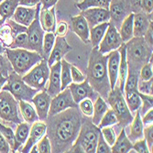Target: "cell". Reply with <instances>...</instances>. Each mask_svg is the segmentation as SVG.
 Wrapping results in <instances>:
<instances>
[{"instance_id": "cell-1", "label": "cell", "mask_w": 153, "mask_h": 153, "mask_svg": "<svg viewBox=\"0 0 153 153\" xmlns=\"http://www.w3.org/2000/svg\"><path fill=\"white\" fill-rule=\"evenodd\" d=\"M82 118L79 107H71L48 117L45 121L46 134L51 142V152H69L80 132Z\"/></svg>"}, {"instance_id": "cell-2", "label": "cell", "mask_w": 153, "mask_h": 153, "mask_svg": "<svg viewBox=\"0 0 153 153\" xmlns=\"http://www.w3.org/2000/svg\"><path fill=\"white\" fill-rule=\"evenodd\" d=\"M107 59L108 55L102 54L98 51V47L93 48L88 61L85 77L93 89L105 100H106L111 91L107 74Z\"/></svg>"}, {"instance_id": "cell-3", "label": "cell", "mask_w": 153, "mask_h": 153, "mask_svg": "<svg viewBox=\"0 0 153 153\" xmlns=\"http://www.w3.org/2000/svg\"><path fill=\"white\" fill-rule=\"evenodd\" d=\"M100 132L101 129L93 124L91 118L85 117L82 118L80 132L69 152L94 153Z\"/></svg>"}, {"instance_id": "cell-4", "label": "cell", "mask_w": 153, "mask_h": 153, "mask_svg": "<svg viewBox=\"0 0 153 153\" xmlns=\"http://www.w3.org/2000/svg\"><path fill=\"white\" fill-rule=\"evenodd\" d=\"M125 46L128 68L140 71L144 64L149 62L152 48L148 45L143 37H133L125 43Z\"/></svg>"}, {"instance_id": "cell-5", "label": "cell", "mask_w": 153, "mask_h": 153, "mask_svg": "<svg viewBox=\"0 0 153 153\" xmlns=\"http://www.w3.org/2000/svg\"><path fill=\"white\" fill-rule=\"evenodd\" d=\"M5 53L12 65L13 71L21 76L43 60L39 53L26 49L5 48Z\"/></svg>"}, {"instance_id": "cell-6", "label": "cell", "mask_w": 153, "mask_h": 153, "mask_svg": "<svg viewBox=\"0 0 153 153\" xmlns=\"http://www.w3.org/2000/svg\"><path fill=\"white\" fill-rule=\"evenodd\" d=\"M106 103L114 111L117 118V124L121 128H125L131 124L134 116L127 105L124 94L120 91L117 85L111 90L106 98Z\"/></svg>"}, {"instance_id": "cell-7", "label": "cell", "mask_w": 153, "mask_h": 153, "mask_svg": "<svg viewBox=\"0 0 153 153\" xmlns=\"http://www.w3.org/2000/svg\"><path fill=\"white\" fill-rule=\"evenodd\" d=\"M0 122L16 126L23 122L19 115V101L5 90L0 91Z\"/></svg>"}, {"instance_id": "cell-8", "label": "cell", "mask_w": 153, "mask_h": 153, "mask_svg": "<svg viewBox=\"0 0 153 153\" xmlns=\"http://www.w3.org/2000/svg\"><path fill=\"white\" fill-rule=\"evenodd\" d=\"M2 90L8 91L18 101L31 102L39 90L30 87L22 80V76L16 72L12 71L7 77V81L3 86Z\"/></svg>"}, {"instance_id": "cell-9", "label": "cell", "mask_w": 153, "mask_h": 153, "mask_svg": "<svg viewBox=\"0 0 153 153\" xmlns=\"http://www.w3.org/2000/svg\"><path fill=\"white\" fill-rule=\"evenodd\" d=\"M50 76V66L47 60H41L34 67L22 76V80L32 88L39 91L46 90V85Z\"/></svg>"}, {"instance_id": "cell-10", "label": "cell", "mask_w": 153, "mask_h": 153, "mask_svg": "<svg viewBox=\"0 0 153 153\" xmlns=\"http://www.w3.org/2000/svg\"><path fill=\"white\" fill-rule=\"evenodd\" d=\"M39 10H40V3L36 6V15L34 20L27 27V42L26 50L36 51L42 56V42H43L45 31L41 27V25L39 23Z\"/></svg>"}, {"instance_id": "cell-11", "label": "cell", "mask_w": 153, "mask_h": 153, "mask_svg": "<svg viewBox=\"0 0 153 153\" xmlns=\"http://www.w3.org/2000/svg\"><path fill=\"white\" fill-rule=\"evenodd\" d=\"M108 11L110 15L109 22L113 24L117 30L123 20L132 13L129 0H111Z\"/></svg>"}, {"instance_id": "cell-12", "label": "cell", "mask_w": 153, "mask_h": 153, "mask_svg": "<svg viewBox=\"0 0 153 153\" xmlns=\"http://www.w3.org/2000/svg\"><path fill=\"white\" fill-rule=\"evenodd\" d=\"M71 107H78V105L74 102L69 87H66L64 90L61 91L57 95L51 98L49 116L59 114Z\"/></svg>"}, {"instance_id": "cell-13", "label": "cell", "mask_w": 153, "mask_h": 153, "mask_svg": "<svg viewBox=\"0 0 153 153\" xmlns=\"http://www.w3.org/2000/svg\"><path fill=\"white\" fill-rule=\"evenodd\" d=\"M123 40L120 37L118 30L116 29V27L109 22V26L107 30L99 43L98 51L102 54H108L110 51L117 50L122 44Z\"/></svg>"}, {"instance_id": "cell-14", "label": "cell", "mask_w": 153, "mask_h": 153, "mask_svg": "<svg viewBox=\"0 0 153 153\" xmlns=\"http://www.w3.org/2000/svg\"><path fill=\"white\" fill-rule=\"evenodd\" d=\"M68 87L71 91L74 102L77 105L85 98H90L93 102H94L99 96L98 93L93 89L86 79L82 82H71Z\"/></svg>"}, {"instance_id": "cell-15", "label": "cell", "mask_w": 153, "mask_h": 153, "mask_svg": "<svg viewBox=\"0 0 153 153\" xmlns=\"http://www.w3.org/2000/svg\"><path fill=\"white\" fill-rule=\"evenodd\" d=\"M46 132H47V125L45 121L38 120L34 122L30 127L29 137H27L26 143L24 144V147L20 149L19 152L22 153L30 152L31 148L34 145H36L38 141L40 140L46 135Z\"/></svg>"}, {"instance_id": "cell-16", "label": "cell", "mask_w": 153, "mask_h": 153, "mask_svg": "<svg viewBox=\"0 0 153 153\" xmlns=\"http://www.w3.org/2000/svg\"><path fill=\"white\" fill-rule=\"evenodd\" d=\"M52 97L46 92V90H42L38 92L35 96L32 98L31 102L33 103L36 112L39 117V120L46 121L49 116V110L51 106Z\"/></svg>"}, {"instance_id": "cell-17", "label": "cell", "mask_w": 153, "mask_h": 153, "mask_svg": "<svg viewBox=\"0 0 153 153\" xmlns=\"http://www.w3.org/2000/svg\"><path fill=\"white\" fill-rule=\"evenodd\" d=\"M72 51H73V47L67 42L65 37L56 36L54 46H53V48L50 53V56L47 60L48 65L51 66L55 62H61L65 55Z\"/></svg>"}, {"instance_id": "cell-18", "label": "cell", "mask_w": 153, "mask_h": 153, "mask_svg": "<svg viewBox=\"0 0 153 153\" xmlns=\"http://www.w3.org/2000/svg\"><path fill=\"white\" fill-rule=\"evenodd\" d=\"M81 15L85 19L89 27H93L104 22H109L108 9L101 7H90L81 11Z\"/></svg>"}, {"instance_id": "cell-19", "label": "cell", "mask_w": 153, "mask_h": 153, "mask_svg": "<svg viewBox=\"0 0 153 153\" xmlns=\"http://www.w3.org/2000/svg\"><path fill=\"white\" fill-rule=\"evenodd\" d=\"M46 92L51 96L54 97L61 91V62H55L50 66V76L47 82Z\"/></svg>"}, {"instance_id": "cell-20", "label": "cell", "mask_w": 153, "mask_h": 153, "mask_svg": "<svg viewBox=\"0 0 153 153\" xmlns=\"http://www.w3.org/2000/svg\"><path fill=\"white\" fill-rule=\"evenodd\" d=\"M71 29L82 39L83 43H90V27L85 19L81 14L77 16L71 17Z\"/></svg>"}, {"instance_id": "cell-21", "label": "cell", "mask_w": 153, "mask_h": 153, "mask_svg": "<svg viewBox=\"0 0 153 153\" xmlns=\"http://www.w3.org/2000/svg\"><path fill=\"white\" fill-rule=\"evenodd\" d=\"M107 59V74L110 82L111 90H113L117 85L118 78V68L120 62V53L118 50L110 51Z\"/></svg>"}, {"instance_id": "cell-22", "label": "cell", "mask_w": 153, "mask_h": 153, "mask_svg": "<svg viewBox=\"0 0 153 153\" xmlns=\"http://www.w3.org/2000/svg\"><path fill=\"white\" fill-rule=\"evenodd\" d=\"M133 14V35L134 37H143L152 22V14H146L143 11Z\"/></svg>"}, {"instance_id": "cell-23", "label": "cell", "mask_w": 153, "mask_h": 153, "mask_svg": "<svg viewBox=\"0 0 153 153\" xmlns=\"http://www.w3.org/2000/svg\"><path fill=\"white\" fill-rule=\"evenodd\" d=\"M39 23L45 32H54L56 27V12L55 6L50 8H40L39 10Z\"/></svg>"}, {"instance_id": "cell-24", "label": "cell", "mask_w": 153, "mask_h": 153, "mask_svg": "<svg viewBox=\"0 0 153 153\" xmlns=\"http://www.w3.org/2000/svg\"><path fill=\"white\" fill-rule=\"evenodd\" d=\"M36 15V7H27L23 6H19L13 14V20L17 23L29 27L34 20Z\"/></svg>"}, {"instance_id": "cell-25", "label": "cell", "mask_w": 153, "mask_h": 153, "mask_svg": "<svg viewBox=\"0 0 153 153\" xmlns=\"http://www.w3.org/2000/svg\"><path fill=\"white\" fill-rule=\"evenodd\" d=\"M117 50L120 53V62H119V68H118V78H117V85L119 87L120 91L124 94V85H125V82H126L128 70L125 43H123Z\"/></svg>"}, {"instance_id": "cell-26", "label": "cell", "mask_w": 153, "mask_h": 153, "mask_svg": "<svg viewBox=\"0 0 153 153\" xmlns=\"http://www.w3.org/2000/svg\"><path fill=\"white\" fill-rule=\"evenodd\" d=\"M30 127V124L27 122H21L20 124L17 125L16 131L14 132L15 134V147L13 149V152L20 150V147L26 143L27 137H29Z\"/></svg>"}, {"instance_id": "cell-27", "label": "cell", "mask_w": 153, "mask_h": 153, "mask_svg": "<svg viewBox=\"0 0 153 153\" xmlns=\"http://www.w3.org/2000/svg\"><path fill=\"white\" fill-rule=\"evenodd\" d=\"M133 143L129 140L126 134V129L122 128L119 136L117 137L116 141L111 146V152L113 153H128L132 149Z\"/></svg>"}, {"instance_id": "cell-28", "label": "cell", "mask_w": 153, "mask_h": 153, "mask_svg": "<svg viewBox=\"0 0 153 153\" xmlns=\"http://www.w3.org/2000/svg\"><path fill=\"white\" fill-rule=\"evenodd\" d=\"M143 129L144 125L142 123L141 115L140 113V110H137L130 124V133L128 137L129 140L133 143L138 140L143 138Z\"/></svg>"}, {"instance_id": "cell-29", "label": "cell", "mask_w": 153, "mask_h": 153, "mask_svg": "<svg viewBox=\"0 0 153 153\" xmlns=\"http://www.w3.org/2000/svg\"><path fill=\"white\" fill-rule=\"evenodd\" d=\"M140 81V71L128 68V75L124 85V95L128 96L134 92H137V85Z\"/></svg>"}, {"instance_id": "cell-30", "label": "cell", "mask_w": 153, "mask_h": 153, "mask_svg": "<svg viewBox=\"0 0 153 153\" xmlns=\"http://www.w3.org/2000/svg\"><path fill=\"white\" fill-rule=\"evenodd\" d=\"M108 109H109L108 104L102 96L99 95L94 103V112H93V116L91 117H92L91 120L93 124L95 125V126H98L102 117H104V115L106 113V111Z\"/></svg>"}, {"instance_id": "cell-31", "label": "cell", "mask_w": 153, "mask_h": 153, "mask_svg": "<svg viewBox=\"0 0 153 153\" xmlns=\"http://www.w3.org/2000/svg\"><path fill=\"white\" fill-rule=\"evenodd\" d=\"M20 0H3L0 2V23L12 19L16 8L19 6Z\"/></svg>"}, {"instance_id": "cell-32", "label": "cell", "mask_w": 153, "mask_h": 153, "mask_svg": "<svg viewBox=\"0 0 153 153\" xmlns=\"http://www.w3.org/2000/svg\"><path fill=\"white\" fill-rule=\"evenodd\" d=\"M19 107L23 120H25L27 123L32 125L34 122L39 120L36 109L32 105L30 104V102L23 101V100L19 101Z\"/></svg>"}, {"instance_id": "cell-33", "label": "cell", "mask_w": 153, "mask_h": 153, "mask_svg": "<svg viewBox=\"0 0 153 153\" xmlns=\"http://www.w3.org/2000/svg\"><path fill=\"white\" fill-rule=\"evenodd\" d=\"M108 26H109V22H104L93 27H90L89 39H90V43L92 44L93 48L99 46V43L101 42Z\"/></svg>"}, {"instance_id": "cell-34", "label": "cell", "mask_w": 153, "mask_h": 153, "mask_svg": "<svg viewBox=\"0 0 153 153\" xmlns=\"http://www.w3.org/2000/svg\"><path fill=\"white\" fill-rule=\"evenodd\" d=\"M133 15H134L133 13L129 14V15L123 20L118 30V32L120 34V37L124 43L128 42L129 39H131L134 37L133 35Z\"/></svg>"}, {"instance_id": "cell-35", "label": "cell", "mask_w": 153, "mask_h": 153, "mask_svg": "<svg viewBox=\"0 0 153 153\" xmlns=\"http://www.w3.org/2000/svg\"><path fill=\"white\" fill-rule=\"evenodd\" d=\"M72 81L71 75V63H69L66 60L62 59L61 61V89L64 90L70 85Z\"/></svg>"}, {"instance_id": "cell-36", "label": "cell", "mask_w": 153, "mask_h": 153, "mask_svg": "<svg viewBox=\"0 0 153 153\" xmlns=\"http://www.w3.org/2000/svg\"><path fill=\"white\" fill-rule=\"evenodd\" d=\"M14 39V34L11 27L6 20L2 25H0V43L5 48H9Z\"/></svg>"}, {"instance_id": "cell-37", "label": "cell", "mask_w": 153, "mask_h": 153, "mask_svg": "<svg viewBox=\"0 0 153 153\" xmlns=\"http://www.w3.org/2000/svg\"><path fill=\"white\" fill-rule=\"evenodd\" d=\"M111 0H82L81 2L76 3V7L81 11L90 7H101L108 9Z\"/></svg>"}, {"instance_id": "cell-38", "label": "cell", "mask_w": 153, "mask_h": 153, "mask_svg": "<svg viewBox=\"0 0 153 153\" xmlns=\"http://www.w3.org/2000/svg\"><path fill=\"white\" fill-rule=\"evenodd\" d=\"M55 39H56V36H55L54 32H46L44 34V38H43V42H42V56L43 59L48 60L50 53L54 46V42H55Z\"/></svg>"}, {"instance_id": "cell-39", "label": "cell", "mask_w": 153, "mask_h": 153, "mask_svg": "<svg viewBox=\"0 0 153 153\" xmlns=\"http://www.w3.org/2000/svg\"><path fill=\"white\" fill-rule=\"evenodd\" d=\"M125 99H126L127 105L132 114L136 113L137 110H140L141 106V98L140 94H138V91L134 92L128 96H125Z\"/></svg>"}, {"instance_id": "cell-40", "label": "cell", "mask_w": 153, "mask_h": 153, "mask_svg": "<svg viewBox=\"0 0 153 153\" xmlns=\"http://www.w3.org/2000/svg\"><path fill=\"white\" fill-rule=\"evenodd\" d=\"M117 118L114 113V111L109 108L106 113L104 115V117H102L99 125L97 127L99 128H105V127H110V126H114V125H117Z\"/></svg>"}, {"instance_id": "cell-41", "label": "cell", "mask_w": 153, "mask_h": 153, "mask_svg": "<svg viewBox=\"0 0 153 153\" xmlns=\"http://www.w3.org/2000/svg\"><path fill=\"white\" fill-rule=\"evenodd\" d=\"M78 107L82 116L91 117L94 112V102L90 98H85L79 102Z\"/></svg>"}, {"instance_id": "cell-42", "label": "cell", "mask_w": 153, "mask_h": 153, "mask_svg": "<svg viewBox=\"0 0 153 153\" xmlns=\"http://www.w3.org/2000/svg\"><path fill=\"white\" fill-rule=\"evenodd\" d=\"M27 42V32H22L16 35L13 39V41L10 45V49H26Z\"/></svg>"}, {"instance_id": "cell-43", "label": "cell", "mask_w": 153, "mask_h": 153, "mask_svg": "<svg viewBox=\"0 0 153 153\" xmlns=\"http://www.w3.org/2000/svg\"><path fill=\"white\" fill-rule=\"evenodd\" d=\"M13 71L12 65L7 59L6 53L0 54V74L5 77H8V74Z\"/></svg>"}, {"instance_id": "cell-44", "label": "cell", "mask_w": 153, "mask_h": 153, "mask_svg": "<svg viewBox=\"0 0 153 153\" xmlns=\"http://www.w3.org/2000/svg\"><path fill=\"white\" fill-rule=\"evenodd\" d=\"M138 94H140V98H141V106L140 108V115H144L147 111H149V109L152 108L153 98H152V95L145 94H142L140 92H138Z\"/></svg>"}, {"instance_id": "cell-45", "label": "cell", "mask_w": 153, "mask_h": 153, "mask_svg": "<svg viewBox=\"0 0 153 153\" xmlns=\"http://www.w3.org/2000/svg\"><path fill=\"white\" fill-rule=\"evenodd\" d=\"M101 129V133L105 138V140L107 142V144L109 146H112L114 144V142L116 141V138H117V135L115 130L110 128V127H105L100 128Z\"/></svg>"}, {"instance_id": "cell-46", "label": "cell", "mask_w": 153, "mask_h": 153, "mask_svg": "<svg viewBox=\"0 0 153 153\" xmlns=\"http://www.w3.org/2000/svg\"><path fill=\"white\" fill-rule=\"evenodd\" d=\"M36 147L38 149V153H51V142L47 135H45L40 140L38 141V143L36 144Z\"/></svg>"}, {"instance_id": "cell-47", "label": "cell", "mask_w": 153, "mask_h": 153, "mask_svg": "<svg viewBox=\"0 0 153 153\" xmlns=\"http://www.w3.org/2000/svg\"><path fill=\"white\" fill-rule=\"evenodd\" d=\"M152 85H153V78L148 81H138L137 85V91L140 93L152 95Z\"/></svg>"}, {"instance_id": "cell-48", "label": "cell", "mask_w": 153, "mask_h": 153, "mask_svg": "<svg viewBox=\"0 0 153 153\" xmlns=\"http://www.w3.org/2000/svg\"><path fill=\"white\" fill-rule=\"evenodd\" d=\"M153 77V71H152V63L148 62L144 64L140 70V80L141 81H148Z\"/></svg>"}, {"instance_id": "cell-49", "label": "cell", "mask_w": 153, "mask_h": 153, "mask_svg": "<svg viewBox=\"0 0 153 153\" xmlns=\"http://www.w3.org/2000/svg\"><path fill=\"white\" fill-rule=\"evenodd\" d=\"M95 152H98V153H110L111 152V146H109L107 142L105 140V138L101 132L99 133V136H98V140H97Z\"/></svg>"}, {"instance_id": "cell-50", "label": "cell", "mask_w": 153, "mask_h": 153, "mask_svg": "<svg viewBox=\"0 0 153 153\" xmlns=\"http://www.w3.org/2000/svg\"><path fill=\"white\" fill-rule=\"evenodd\" d=\"M152 135H153V126H152V124H150V125L146 126L143 129V137L145 138V140L147 142V145H148L150 152L153 151V149H152V147H153Z\"/></svg>"}, {"instance_id": "cell-51", "label": "cell", "mask_w": 153, "mask_h": 153, "mask_svg": "<svg viewBox=\"0 0 153 153\" xmlns=\"http://www.w3.org/2000/svg\"><path fill=\"white\" fill-rule=\"evenodd\" d=\"M132 149H134V151L137 153H149L150 152L144 137L141 138V140H138L133 142Z\"/></svg>"}, {"instance_id": "cell-52", "label": "cell", "mask_w": 153, "mask_h": 153, "mask_svg": "<svg viewBox=\"0 0 153 153\" xmlns=\"http://www.w3.org/2000/svg\"><path fill=\"white\" fill-rule=\"evenodd\" d=\"M69 30V25L66 21H60L55 27L54 34L58 37H65Z\"/></svg>"}, {"instance_id": "cell-53", "label": "cell", "mask_w": 153, "mask_h": 153, "mask_svg": "<svg viewBox=\"0 0 153 153\" xmlns=\"http://www.w3.org/2000/svg\"><path fill=\"white\" fill-rule=\"evenodd\" d=\"M71 75L73 82H82L85 80V75L73 64H71Z\"/></svg>"}, {"instance_id": "cell-54", "label": "cell", "mask_w": 153, "mask_h": 153, "mask_svg": "<svg viewBox=\"0 0 153 153\" xmlns=\"http://www.w3.org/2000/svg\"><path fill=\"white\" fill-rule=\"evenodd\" d=\"M152 34H153V22H151L148 27V30H146L143 39H145V41L148 43L149 46H150L151 48L153 47V41H152Z\"/></svg>"}, {"instance_id": "cell-55", "label": "cell", "mask_w": 153, "mask_h": 153, "mask_svg": "<svg viewBox=\"0 0 153 153\" xmlns=\"http://www.w3.org/2000/svg\"><path fill=\"white\" fill-rule=\"evenodd\" d=\"M141 11L146 14H152L153 0H141Z\"/></svg>"}, {"instance_id": "cell-56", "label": "cell", "mask_w": 153, "mask_h": 153, "mask_svg": "<svg viewBox=\"0 0 153 153\" xmlns=\"http://www.w3.org/2000/svg\"><path fill=\"white\" fill-rule=\"evenodd\" d=\"M0 152L1 153H8L11 152V149L9 144L7 143L5 137L0 132Z\"/></svg>"}, {"instance_id": "cell-57", "label": "cell", "mask_w": 153, "mask_h": 153, "mask_svg": "<svg viewBox=\"0 0 153 153\" xmlns=\"http://www.w3.org/2000/svg\"><path fill=\"white\" fill-rule=\"evenodd\" d=\"M144 115L145 116L143 117V118H141L144 126H148V125L152 124V122H153V109L152 108L149 109Z\"/></svg>"}, {"instance_id": "cell-58", "label": "cell", "mask_w": 153, "mask_h": 153, "mask_svg": "<svg viewBox=\"0 0 153 153\" xmlns=\"http://www.w3.org/2000/svg\"><path fill=\"white\" fill-rule=\"evenodd\" d=\"M132 13H137L141 11V0H129Z\"/></svg>"}, {"instance_id": "cell-59", "label": "cell", "mask_w": 153, "mask_h": 153, "mask_svg": "<svg viewBox=\"0 0 153 153\" xmlns=\"http://www.w3.org/2000/svg\"><path fill=\"white\" fill-rule=\"evenodd\" d=\"M39 3L40 0H20L19 6H23L27 7H35Z\"/></svg>"}, {"instance_id": "cell-60", "label": "cell", "mask_w": 153, "mask_h": 153, "mask_svg": "<svg viewBox=\"0 0 153 153\" xmlns=\"http://www.w3.org/2000/svg\"><path fill=\"white\" fill-rule=\"evenodd\" d=\"M59 0H40V8H50L57 4Z\"/></svg>"}, {"instance_id": "cell-61", "label": "cell", "mask_w": 153, "mask_h": 153, "mask_svg": "<svg viewBox=\"0 0 153 153\" xmlns=\"http://www.w3.org/2000/svg\"><path fill=\"white\" fill-rule=\"evenodd\" d=\"M7 77H5L2 74H0V91L2 90V88L5 85V83L7 82Z\"/></svg>"}, {"instance_id": "cell-62", "label": "cell", "mask_w": 153, "mask_h": 153, "mask_svg": "<svg viewBox=\"0 0 153 153\" xmlns=\"http://www.w3.org/2000/svg\"><path fill=\"white\" fill-rule=\"evenodd\" d=\"M4 52H5V47L1 43H0V54H2Z\"/></svg>"}, {"instance_id": "cell-63", "label": "cell", "mask_w": 153, "mask_h": 153, "mask_svg": "<svg viewBox=\"0 0 153 153\" xmlns=\"http://www.w3.org/2000/svg\"><path fill=\"white\" fill-rule=\"evenodd\" d=\"M75 1H76V2H79V1H80V0H75Z\"/></svg>"}, {"instance_id": "cell-64", "label": "cell", "mask_w": 153, "mask_h": 153, "mask_svg": "<svg viewBox=\"0 0 153 153\" xmlns=\"http://www.w3.org/2000/svg\"><path fill=\"white\" fill-rule=\"evenodd\" d=\"M1 1H3V0H0V2H1Z\"/></svg>"}]
</instances>
